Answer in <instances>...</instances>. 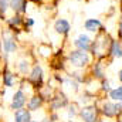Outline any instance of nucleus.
Returning a JSON list of instances; mask_svg holds the SVG:
<instances>
[{"instance_id": "28", "label": "nucleus", "mask_w": 122, "mask_h": 122, "mask_svg": "<svg viewBox=\"0 0 122 122\" xmlns=\"http://www.w3.org/2000/svg\"><path fill=\"white\" fill-rule=\"evenodd\" d=\"M65 122H74V121H65Z\"/></svg>"}, {"instance_id": "23", "label": "nucleus", "mask_w": 122, "mask_h": 122, "mask_svg": "<svg viewBox=\"0 0 122 122\" xmlns=\"http://www.w3.org/2000/svg\"><path fill=\"white\" fill-rule=\"evenodd\" d=\"M77 115V107L75 105H70L68 108V117H75Z\"/></svg>"}, {"instance_id": "17", "label": "nucleus", "mask_w": 122, "mask_h": 122, "mask_svg": "<svg viewBox=\"0 0 122 122\" xmlns=\"http://www.w3.org/2000/svg\"><path fill=\"white\" fill-rule=\"evenodd\" d=\"M92 74H94V77L98 78V80H104V78H105V72H104V65H102V62L97 61V62L92 65Z\"/></svg>"}, {"instance_id": "19", "label": "nucleus", "mask_w": 122, "mask_h": 122, "mask_svg": "<svg viewBox=\"0 0 122 122\" xmlns=\"http://www.w3.org/2000/svg\"><path fill=\"white\" fill-rule=\"evenodd\" d=\"M108 94H109V98H111L112 101H115V102H122V85L117 87V88H112Z\"/></svg>"}, {"instance_id": "4", "label": "nucleus", "mask_w": 122, "mask_h": 122, "mask_svg": "<svg viewBox=\"0 0 122 122\" xmlns=\"http://www.w3.org/2000/svg\"><path fill=\"white\" fill-rule=\"evenodd\" d=\"M1 48L4 50L6 54H13L17 51L19 48V44L16 41V37L13 34H6L3 38H1Z\"/></svg>"}, {"instance_id": "1", "label": "nucleus", "mask_w": 122, "mask_h": 122, "mask_svg": "<svg viewBox=\"0 0 122 122\" xmlns=\"http://www.w3.org/2000/svg\"><path fill=\"white\" fill-rule=\"evenodd\" d=\"M91 54L88 51H82V50H72L68 53V62L74 67V68H85L88 67V64H91Z\"/></svg>"}, {"instance_id": "21", "label": "nucleus", "mask_w": 122, "mask_h": 122, "mask_svg": "<svg viewBox=\"0 0 122 122\" xmlns=\"http://www.w3.org/2000/svg\"><path fill=\"white\" fill-rule=\"evenodd\" d=\"M101 90L104 92H109L112 88H111V84H109V81L107 80V78H104V80H101Z\"/></svg>"}, {"instance_id": "13", "label": "nucleus", "mask_w": 122, "mask_h": 122, "mask_svg": "<svg viewBox=\"0 0 122 122\" xmlns=\"http://www.w3.org/2000/svg\"><path fill=\"white\" fill-rule=\"evenodd\" d=\"M43 104H44V97L41 95V94H36V95H33L30 99H29V102H27V108L30 109V111H37L38 108H41L43 107Z\"/></svg>"}, {"instance_id": "26", "label": "nucleus", "mask_w": 122, "mask_h": 122, "mask_svg": "<svg viewBox=\"0 0 122 122\" xmlns=\"http://www.w3.org/2000/svg\"><path fill=\"white\" fill-rule=\"evenodd\" d=\"M0 50H1V38H0Z\"/></svg>"}, {"instance_id": "8", "label": "nucleus", "mask_w": 122, "mask_h": 122, "mask_svg": "<svg viewBox=\"0 0 122 122\" xmlns=\"http://www.w3.org/2000/svg\"><path fill=\"white\" fill-rule=\"evenodd\" d=\"M6 23H7V27L13 33H20V29L24 24V17L21 14H13L11 17L6 19Z\"/></svg>"}, {"instance_id": "12", "label": "nucleus", "mask_w": 122, "mask_h": 122, "mask_svg": "<svg viewBox=\"0 0 122 122\" xmlns=\"http://www.w3.org/2000/svg\"><path fill=\"white\" fill-rule=\"evenodd\" d=\"M67 105H68V99H67L65 95H62V94H58V95L53 97V98H51V102H50V107H51V109H54V111L61 109V108H64V107H67Z\"/></svg>"}, {"instance_id": "16", "label": "nucleus", "mask_w": 122, "mask_h": 122, "mask_svg": "<svg viewBox=\"0 0 122 122\" xmlns=\"http://www.w3.org/2000/svg\"><path fill=\"white\" fill-rule=\"evenodd\" d=\"M102 114L107 117V118H114V117H117L118 114H117V107H115V104L114 102H105L104 105H102Z\"/></svg>"}, {"instance_id": "31", "label": "nucleus", "mask_w": 122, "mask_h": 122, "mask_svg": "<svg viewBox=\"0 0 122 122\" xmlns=\"http://www.w3.org/2000/svg\"><path fill=\"white\" fill-rule=\"evenodd\" d=\"M115 1H119V0H115Z\"/></svg>"}, {"instance_id": "10", "label": "nucleus", "mask_w": 122, "mask_h": 122, "mask_svg": "<svg viewBox=\"0 0 122 122\" xmlns=\"http://www.w3.org/2000/svg\"><path fill=\"white\" fill-rule=\"evenodd\" d=\"M10 10L14 14H26L27 11V6H29V0H10Z\"/></svg>"}, {"instance_id": "14", "label": "nucleus", "mask_w": 122, "mask_h": 122, "mask_svg": "<svg viewBox=\"0 0 122 122\" xmlns=\"http://www.w3.org/2000/svg\"><path fill=\"white\" fill-rule=\"evenodd\" d=\"M31 111L30 109H26V108H20V109H16L14 112V122H29L31 121Z\"/></svg>"}, {"instance_id": "24", "label": "nucleus", "mask_w": 122, "mask_h": 122, "mask_svg": "<svg viewBox=\"0 0 122 122\" xmlns=\"http://www.w3.org/2000/svg\"><path fill=\"white\" fill-rule=\"evenodd\" d=\"M118 40L122 41V20L118 23Z\"/></svg>"}, {"instance_id": "6", "label": "nucleus", "mask_w": 122, "mask_h": 122, "mask_svg": "<svg viewBox=\"0 0 122 122\" xmlns=\"http://www.w3.org/2000/svg\"><path fill=\"white\" fill-rule=\"evenodd\" d=\"M26 102H27V95H26V92L23 91L21 88L20 90H17V91L14 92V95H13V99H11V104H10V107H11V109H20V108H24V105H26Z\"/></svg>"}, {"instance_id": "11", "label": "nucleus", "mask_w": 122, "mask_h": 122, "mask_svg": "<svg viewBox=\"0 0 122 122\" xmlns=\"http://www.w3.org/2000/svg\"><path fill=\"white\" fill-rule=\"evenodd\" d=\"M108 56L114 58H122V41L121 40H111L108 46Z\"/></svg>"}, {"instance_id": "22", "label": "nucleus", "mask_w": 122, "mask_h": 122, "mask_svg": "<svg viewBox=\"0 0 122 122\" xmlns=\"http://www.w3.org/2000/svg\"><path fill=\"white\" fill-rule=\"evenodd\" d=\"M33 26H34V19H33V17H24V24H23V27H24L26 30H29Z\"/></svg>"}, {"instance_id": "2", "label": "nucleus", "mask_w": 122, "mask_h": 122, "mask_svg": "<svg viewBox=\"0 0 122 122\" xmlns=\"http://www.w3.org/2000/svg\"><path fill=\"white\" fill-rule=\"evenodd\" d=\"M29 82L34 88H41L44 84V71L40 64H34L29 72Z\"/></svg>"}, {"instance_id": "5", "label": "nucleus", "mask_w": 122, "mask_h": 122, "mask_svg": "<svg viewBox=\"0 0 122 122\" xmlns=\"http://www.w3.org/2000/svg\"><path fill=\"white\" fill-rule=\"evenodd\" d=\"M80 117L84 122H98V109L94 105H88L81 108Z\"/></svg>"}, {"instance_id": "3", "label": "nucleus", "mask_w": 122, "mask_h": 122, "mask_svg": "<svg viewBox=\"0 0 122 122\" xmlns=\"http://www.w3.org/2000/svg\"><path fill=\"white\" fill-rule=\"evenodd\" d=\"M91 44H92V38L85 33H80L72 41V46L77 50H82V51H88V53H90Z\"/></svg>"}, {"instance_id": "25", "label": "nucleus", "mask_w": 122, "mask_h": 122, "mask_svg": "<svg viewBox=\"0 0 122 122\" xmlns=\"http://www.w3.org/2000/svg\"><path fill=\"white\" fill-rule=\"evenodd\" d=\"M118 80L122 82V70H119V71H118Z\"/></svg>"}, {"instance_id": "7", "label": "nucleus", "mask_w": 122, "mask_h": 122, "mask_svg": "<svg viewBox=\"0 0 122 122\" xmlns=\"http://www.w3.org/2000/svg\"><path fill=\"white\" fill-rule=\"evenodd\" d=\"M53 29H54V31L57 34H60V36H68L70 31H71V23L67 19H62L61 17V19H57L54 21Z\"/></svg>"}, {"instance_id": "9", "label": "nucleus", "mask_w": 122, "mask_h": 122, "mask_svg": "<svg viewBox=\"0 0 122 122\" xmlns=\"http://www.w3.org/2000/svg\"><path fill=\"white\" fill-rule=\"evenodd\" d=\"M84 29L88 33H94L98 34L101 31H104V23L99 19H87L84 21Z\"/></svg>"}, {"instance_id": "18", "label": "nucleus", "mask_w": 122, "mask_h": 122, "mask_svg": "<svg viewBox=\"0 0 122 122\" xmlns=\"http://www.w3.org/2000/svg\"><path fill=\"white\" fill-rule=\"evenodd\" d=\"M17 70L20 74H29L30 72V61L27 58H21L17 62Z\"/></svg>"}, {"instance_id": "29", "label": "nucleus", "mask_w": 122, "mask_h": 122, "mask_svg": "<svg viewBox=\"0 0 122 122\" xmlns=\"http://www.w3.org/2000/svg\"><path fill=\"white\" fill-rule=\"evenodd\" d=\"M29 122H36V121H29Z\"/></svg>"}, {"instance_id": "15", "label": "nucleus", "mask_w": 122, "mask_h": 122, "mask_svg": "<svg viewBox=\"0 0 122 122\" xmlns=\"http://www.w3.org/2000/svg\"><path fill=\"white\" fill-rule=\"evenodd\" d=\"M16 81H17L16 75L9 68H4V71H3V84H4V87L10 88V87H13L16 84Z\"/></svg>"}, {"instance_id": "30", "label": "nucleus", "mask_w": 122, "mask_h": 122, "mask_svg": "<svg viewBox=\"0 0 122 122\" xmlns=\"http://www.w3.org/2000/svg\"><path fill=\"white\" fill-rule=\"evenodd\" d=\"M43 122H48V121H43Z\"/></svg>"}, {"instance_id": "20", "label": "nucleus", "mask_w": 122, "mask_h": 122, "mask_svg": "<svg viewBox=\"0 0 122 122\" xmlns=\"http://www.w3.org/2000/svg\"><path fill=\"white\" fill-rule=\"evenodd\" d=\"M10 0H0V20H6V14L10 10Z\"/></svg>"}, {"instance_id": "27", "label": "nucleus", "mask_w": 122, "mask_h": 122, "mask_svg": "<svg viewBox=\"0 0 122 122\" xmlns=\"http://www.w3.org/2000/svg\"><path fill=\"white\" fill-rule=\"evenodd\" d=\"M77 1H85V0H77Z\"/></svg>"}]
</instances>
